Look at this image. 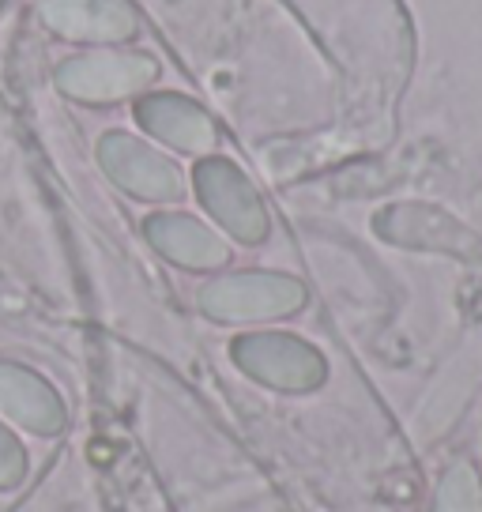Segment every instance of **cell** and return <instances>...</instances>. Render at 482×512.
Returning a JSON list of instances; mask_svg holds the SVG:
<instances>
[{
    "instance_id": "6da1fadb",
    "label": "cell",
    "mask_w": 482,
    "mask_h": 512,
    "mask_svg": "<svg viewBox=\"0 0 482 512\" xmlns=\"http://www.w3.org/2000/svg\"><path fill=\"white\" fill-rule=\"evenodd\" d=\"M234 354L245 373L268 381L272 388H313L324 377L321 358L306 343L287 336H249L234 347Z\"/></svg>"
},
{
    "instance_id": "7a4b0ae2",
    "label": "cell",
    "mask_w": 482,
    "mask_h": 512,
    "mask_svg": "<svg viewBox=\"0 0 482 512\" xmlns=\"http://www.w3.org/2000/svg\"><path fill=\"white\" fill-rule=\"evenodd\" d=\"M215 317H272V313H290L302 305V287L290 279L275 275H241V279H223L204 294Z\"/></svg>"
},
{
    "instance_id": "3957f363",
    "label": "cell",
    "mask_w": 482,
    "mask_h": 512,
    "mask_svg": "<svg viewBox=\"0 0 482 512\" xmlns=\"http://www.w3.org/2000/svg\"><path fill=\"white\" fill-rule=\"evenodd\" d=\"M0 411L31 433H57L65 426L57 392L19 366H0Z\"/></svg>"
},
{
    "instance_id": "277c9868",
    "label": "cell",
    "mask_w": 482,
    "mask_h": 512,
    "mask_svg": "<svg viewBox=\"0 0 482 512\" xmlns=\"http://www.w3.org/2000/svg\"><path fill=\"white\" fill-rule=\"evenodd\" d=\"M200 189L208 196L211 211H215L238 238H245V241L264 238V211H260L257 196L249 192V185L238 177V170H230L226 162H208V166L200 170Z\"/></svg>"
},
{
    "instance_id": "5b68a950",
    "label": "cell",
    "mask_w": 482,
    "mask_h": 512,
    "mask_svg": "<svg viewBox=\"0 0 482 512\" xmlns=\"http://www.w3.org/2000/svg\"><path fill=\"white\" fill-rule=\"evenodd\" d=\"M151 238H155L162 253H170L181 264H193V268H208V264H219L226 256L223 241H215V234H208L193 219H181V215L155 219L151 223Z\"/></svg>"
},
{
    "instance_id": "8992f818",
    "label": "cell",
    "mask_w": 482,
    "mask_h": 512,
    "mask_svg": "<svg viewBox=\"0 0 482 512\" xmlns=\"http://www.w3.org/2000/svg\"><path fill=\"white\" fill-rule=\"evenodd\" d=\"M121 151L129 155V162L117 166V177L136 192H147V196H174L181 185H177V170L170 162L155 159L144 147H129V140H117Z\"/></svg>"
},
{
    "instance_id": "52a82bcc",
    "label": "cell",
    "mask_w": 482,
    "mask_h": 512,
    "mask_svg": "<svg viewBox=\"0 0 482 512\" xmlns=\"http://www.w3.org/2000/svg\"><path fill=\"white\" fill-rule=\"evenodd\" d=\"M434 512H482V486L479 475L467 464H456L441 479L434 497Z\"/></svg>"
},
{
    "instance_id": "ba28073f",
    "label": "cell",
    "mask_w": 482,
    "mask_h": 512,
    "mask_svg": "<svg viewBox=\"0 0 482 512\" xmlns=\"http://www.w3.org/2000/svg\"><path fill=\"white\" fill-rule=\"evenodd\" d=\"M27 475V452L19 441L0 426V490H12L19 479Z\"/></svg>"
}]
</instances>
